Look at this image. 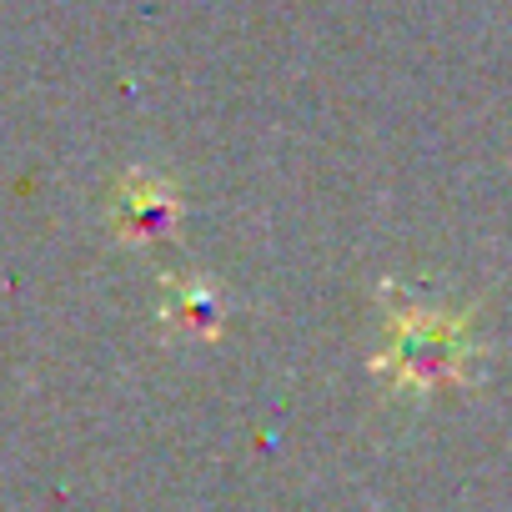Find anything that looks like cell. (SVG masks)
<instances>
[{
	"instance_id": "obj_1",
	"label": "cell",
	"mask_w": 512,
	"mask_h": 512,
	"mask_svg": "<svg viewBox=\"0 0 512 512\" xmlns=\"http://www.w3.org/2000/svg\"><path fill=\"white\" fill-rule=\"evenodd\" d=\"M477 357L472 342V317L467 312H442V307H402L387 317V342L377 367L387 372L392 387L407 392H437L467 377Z\"/></svg>"
},
{
	"instance_id": "obj_2",
	"label": "cell",
	"mask_w": 512,
	"mask_h": 512,
	"mask_svg": "<svg viewBox=\"0 0 512 512\" xmlns=\"http://www.w3.org/2000/svg\"><path fill=\"white\" fill-rule=\"evenodd\" d=\"M171 221H176V191L161 176L136 171L116 186V226L126 241H156L171 231Z\"/></svg>"
}]
</instances>
